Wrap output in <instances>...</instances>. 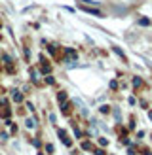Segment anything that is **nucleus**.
<instances>
[{"mask_svg":"<svg viewBox=\"0 0 152 155\" xmlns=\"http://www.w3.org/2000/svg\"><path fill=\"white\" fill-rule=\"evenodd\" d=\"M46 83H50V85H51V83H53V78H51V76H48V78H46Z\"/></svg>","mask_w":152,"mask_h":155,"instance_id":"nucleus-14","label":"nucleus"},{"mask_svg":"<svg viewBox=\"0 0 152 155\" xmlns=\"http://www.w3.org/2000/svg\"><path fill=\"white\" fill-rule=\"evenodd\" d=\"M76 51L74 49H65V63H68V64H72V63H76Z\"/></svg>","mask_w":152,"mask_h":155,"instance_id":"nucleus-1","label":"nucleus"},{"mask_svg":"<svg viewBox=\"0 0 152 155\" xmlns=\"http://www.w3.org/2000/svg\"><path fill=\"white\" fill-rule=\"evenodd\" d=\"M101 112L103 114H109L110 112V106H101Z\"/></svg>","mask_w":152,"mask_h":155,"instance_id":"nucleus-11","label":"nucleus"},{"mask_svg":"<svg viewBox=\"0 0 152 155\" xmlns=\"http://www.w3.org/2000/svg\"><path fill=\"white\" fill-rule=\"evenodd\" d=\"M95 155H105V151L103 150H95Z\"/></svg>","mask_w":152,"mask_h":155,"instance_id":"nucleus-15","label":"nucleus"},{"mask_svg":"<svg viewBox=\"0 0 152 155\" xmlns=\"http://www.w3.org/2000/svg\"><path fill=\"white\" fill-rule=\"evenodd\" d=\"M59 138H61V140H63V144H65V146H72L71 138H68V134L65 133V130H59Z\"/></svg>","mask_w":152,"mask_h":155,"instance_id":"nucleus-3","label":"nucleus"},{"mask_svg":"<svg viewBox=\"0 0 152 155\" xmlns=\"http://www.w3.org/2000/svg\"><path fill=\"white\" fill-rule=\"evenodd\" d=\"M57 100H59V102H67V93H65V91H61L59 95H57Z\"/></svg>","mask_w":152,"mask_h":155,"instance_id":"nucleus-8","label":"nucleus"},{"mask_svg":"<svg viewBox=\"0 0 152 155\" xmlns=\"http://www.w3.org/2000/svg\"><path fill=\"white\" fill-rule=\"evenodd\" d=\"M139 25H144V27H147V25H150V21H148V19H139Z\"/></svg>","mask_w":152,"mask_h":155,"instance_id":"nucleus-10","label":"nucleus"},{"mask_svg":"<svg viewBox=\"0 0 152 155\" xmlns=\"http://www.w3.org/2000/svg\"><path fill=\"white\" fill-rule=\"evenodd\" d=\"M61 112H63L65 115H68V114H71V104L65 102V104H63V108H61Z\"/></svg>","mask_w":152,"mask_h":155,"instance_id":"nucleus-7","label":"nucleus"},{"mask_svg":"<svg viewBox=\"0 0 152 155\" xmlns=\"http://www.w3.org/2000/svg\"><path fill=\"white\" fill-rule=\"evenodd\" d=\"M99 144H101V146H106V144H109V140H106V138H99Z\"/></svg>","mask_w":152,"mask_h":155,"instance_id":"nucleus-12","label":"nucleus"},{"mask_svg":"<svg viewBox=\"0 0 152 155\" xmlns=\"http://www.w3.org/2000/svg\"><path fill=\"white\" fill-rule=\"evenodd\" d=\"M34 125H36V121H34V119H27V127H29V129H33Z\"/></svg>","mask_w":152,"mask_h":155,"instance_id":"nucleus-9","label":"nucleus"},{"mask_svg":"<svg viewBox=\"0 0 152 155\" xmlns=\"http://www.w3.org/2000/svg\"><path fill=\"white\" fill-rule=\"evenodd\" d=\"M10 114H12V112H10V108H8V106H4L2 110H0V115H2L4 119H8V117H10Z\"/></svg>","mask_w":152,"mask_h":155,"instance_id":"nucleus-6","label":"nucleus"},{"mask_svg":"<svg viewBox=\"0 0 152 155\" xmlns=\"http://www.w3.org/2000/svg\"><path fill=\"white\" fill-rule=\"evenodd\" d=\"M82 10L84 12H86V13H91V15H97V17H101V12H99V10H95V8H86V6H82Z\"/></svg>","mask_w":152,"mask_h":155,"instance_id":"nucleus-4","label":"nucleus"},{"mask_svg":"<svg viewBox=\"0 0 152 155\" xmlns=\"http://www.w3.org/2000/svg\"><path fill=\"white\" fill-rule=\"evenodd\" d=\"M82 148H84V150H91V144H89V142H84Z\"/></svg>","mask_w":152,"mask_h":155,"instance_id":"nucleus-13","label":"nucleus"},{"mask_svg":"<svg viewBox=\"0 0 152 155\" xmlns=\"http://www.w3.org/2000/svg\"><path fill=\"white\" fill-rule=\"evenodd\" d=\"M40 63H42V64H40V68H42V72H44V74H50V72H51V66L48 64V61H46L44 57H40Z\"/></svg>","mask_w":152,"mask_h":155,"instance_id":"nucleus-2","label":"nucleus"},{"mask_svg":"<svg viewBox=\"0 0 152 155\" xmlns=\"http://www.w3.org/2000/svg\"><path fill=\"white\" fill-rule=\"evenodd\" d=\"M12 98H13V102H23V95H21V91H12Z\"/></svg>","mask_w":152,"mask_h":155,"instance_id":"nucleus-5","label":"nucleus"}]
</instances>
